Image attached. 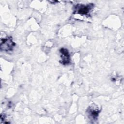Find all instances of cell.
Returning <instances> with one entry per match:
<instances>
[{
    "instance_id": "4",
    "label": "cell",
    "mask_w": 124,
    "mask_h": 124,
    "mask_svg": "<svg viewBox=\"0 0 124 124\" xmlns=\"http://www.w3.org/2000/svg\"><path fill=\"white\" fill-rule=\"evenodd\" d=\"M91 8L90 5H77V7H76V10L75 12H77L78 14L81 15H86L90 11Z\"/></svg>"
},
{
    "instance_id": "2",
    "label": "cell",
    "mask_w": 124,
    "mask_h": 124,
    "mask_svg": "<svg viewBox=\"0 0 124 124\" xmlns=\"http://www.w3.org/2000/svg\"><path fill=\"white\" fill-rule=\"evenodd\" d=\"M99 112L100 109L95 104H92L90 106L87 110L89 118L93 121L97 119Z\"/></svg>"
},
{
    "instance_id": "3",
    "label": "cell",
    "mask_w": 124,
    "mask_h": 124,
    "mask_svg": "<svg viewBox=\"0 0 124 124\" xmlns=\"http://www.w3.org/2000/svg\"><path fill=\"white\" fill-rule=\"evenodd\" d=\"M61 61H60L63 64H67L70 62V55L68 50L65 48L60 49Z\"/></svg>"
},
{
    "instance_id": "1",
    "label": "cell",
    "mask_w": 124,
    "mask_h": 124,
    "mask_svg": "<svg viewBox=\"0 0 124 124\" xmlns=\"http://www.w3.org/2000/svg\"><path fill=\"white\" fill-rule=\"evenodd\" d=\"M15 44L13 41L12 38L10 37H7L0 40V49L1 50L9 51L12 50L14 47Z\"/></svg>"
}]
</instances>
